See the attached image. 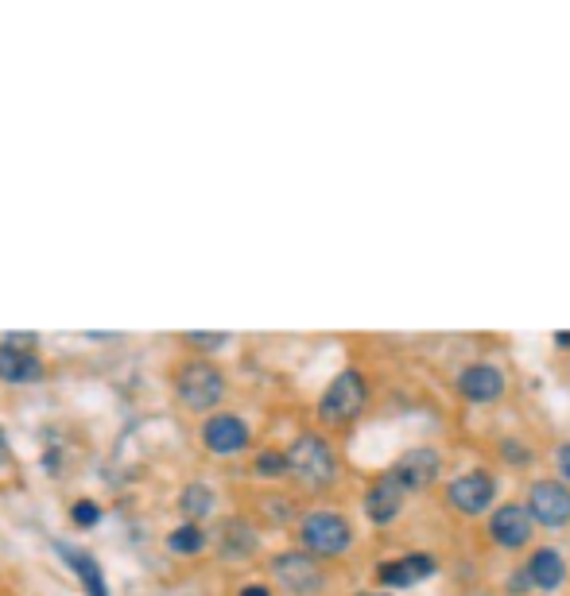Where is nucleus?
<instances>
[{"label": "nucleus", "mask_w": 570, "mask_h": 596, "mask_svg": "<svg viewBox=\"0 0 570 596\" xmlns=\"http://www.w3.org/2000/svg\"><path fill=\"white\" fill-rule=\"evenodd\" d=\"M288 473H295L299 481L311 484V488H326V484L334 481V473H338V458H334V450L326 446V438L303 434L288 450Z\"/></svg>", "instance_id": "nucleus-1"}, {"label": "nucleus", "mask_w": 570, "mask_h": 596, "mask_svg": "<svg viewBox=\"0 0 570 596\" xmlns=\"http://www.w3.org/2000/svg\"><path fill=\"white\" fill-rule=\"evenodd\" d=\"M365 403H369V392H365V380L357 368H346V372H338L334 376V384L323 392V400H318V415H323V423H354L357 415L365 411Z\"/></svg>", "instance_id": "nucleus-2"}, {"label": "nucleus", "mask_w": 570, "mask_h": 596, "mask_svg": "<svg viewBox=\"0 0 570 596\" xmlns=\"http://www.w3.org/2000/svg\"><path fill=\"white\" fill-rule=\"evenodd\" d=\"M299 539H303V547L311 550V554L338 558L349 550L354 531H349V524L338 511H311L303 515V524H299Z\"/></svg>", "instance_id": "nucleus-3"}, {"label": "nucleus", "mask_w": 570, "mask_h": 596, "mask_svg": "<svg viewBox=\"0 0 570 596\" xmlns=\"http://www.w3.org/2000/svg\"><path fill=\"white\" fill-rule=\"evenodd\" d=\"M175 392H179V400L190 411H210L214 403H222L225 380L210 360H190V364L179 368V376H175Z\"/></svg>", "instance_id": "nucleus-4"}, {"label": "nucleus", "mask_w": 570, "mask_h": 596, "mask_svg": "<svg viewBox=\"0 0 570 596\" xmlns=\"http://www.w3.org/2000/svg\"><path fill=\"white\" fill-rule=\"evenodd\" d=\"M528 511L539 527L562 531L570 524V488L559 481H536L528 492Z\"/></svg>", "instance_id": "nucleus-5"}, {"label": "nucleus", "mask_w": 570, "mask_h": 596, "mask_svg": "<svg viewBox=\"0 0 570 596\" xmlns=\"http://www.w3.org/2000/svg\"><path fill=\"white\" fill-rule=\"evenodd\" d=\"M272 577L280 581L288 593H318L323 588V570H318V562H314L311 554H303V550H288V554H276L272 562Z\"/></svg>", "instance_id": "nucleus-6"}, {"label": "nucleus", "mask_w": 570, "mask_h": 596, "mask_svg": "<svg viewBox=\"0 0 570 596\" xmlns=\"http://www.w3.org/2000/svg\"><path fill=\"white\" fill-rule=\"evenodd\" d=\"M438 469H443V458H438V450H427V446H420V450H407L404 458H400L396 465L389 469V473H392V481H396L404 492H423V488H431V484L438 481Z\"/></svg>", "instance_id": "nucleus-7"}, {"label": "nucleus", "mask_w": 570, "mask_h": 596, "mask_svg": "<svg viewBox=\"0 0 570 596\" xmlns=\"http://www.w3.org/2000/svg\"><path fill=\"white\" fill-rule=\"evenodd\" d=\"M493 496H496V484L489 473H462L458 481H450V488H447L450 507L462 515H481L489 504H493Z\"/></svg>", "instance_id": "nucleus-8"}, {"label": "nucleus", "mask_w": 570, "mask_h": 596, "mask_svg": "<svg viewBox=\"0 0 570 596\" xmlns=\"http://www.w3.org/2000/svg\"><path fill=\"white\" fill-rule=\"evenodd\" d=\"M532 527H536V519H532V511L521 504H504L501 511L489 519V535H493V542L504 550L524 547V542L532 539Z\"/></svg>", "instance_id": "nucleus-9"}, {"label": "nucleus", "mask_w": 570, "mask_h": 596, "mask_svg": "<svg viewBox=\"0 0 570 596\" xmlns=\"http://www.w3.org/2000/svg\"><path fill=\"white\" fill-rule=\"evenodd\" d=\"M202 441H206V450L214 453H237L248 446V426L241 423L237 415H214L202 426Z\"/></svg>", "instance_id": "nucleus-10"}, {"label": "nucleus", "mask_w": 570, "mask_h": 596, "mask_svg": "<svg viewBox=\"0 0 570 596\" xmlns=\"http://www.w3.org/2000/svg\"><path fill=\"white\" fill-rule=\"evenodd\" d=\"M458 392H462L470 403H493L496 395L504 392L501 368H493V364H470V368H462V376H458Z\"/></svg>", "instance_id": "nucleus-11"}, {"label": "nucleus", "mask_w": 570, "mask_h": 596, "mask_svg": "<svg viewBox=\"0 0 570 596\" xmlns=\"http://www.w3.org/2000/svg\"><path fill=\"white\" fill-rule=\"evenodd\" d=\"M404 496H407V492L392 481V473H384L369 488V496H365V511H369L372 524H389V519H396L400 507H404Z\"/></svg>", "instance_id": "nucleus-12"}, {"label": "nucleus", "mask_w": 570, "mask_h": 596, "mask_svg": "<svg viewBox=\"0 0 570 596\" xmlns=\"http://www.w3.org/2000/svg\"><path fill=\"white\" fill-rule=\"evenodd\" d=\"M431 573H435L431 554H404L400 562L380 565L377 577L384 581V585H392V588H412V585H420L423 577H431Z\"/></svg>", "instance_id": "nucleus-13"}, {"label": "nucleus", "mask_w": 570, "mask_h": 596, "mask_svg": "<svg viewBox=\"0 0 570 596\" xmlns=\"http://www.w3.org/2000/svg\"><path fill=\"white\" fill-rule=\"evenodd\" d=\"M40 376H43L40 357H32L27 349L0 345V380H4V384H35Z\"/></svg>", "instance_id": "nucleus-14"}, {"label": "nucleus", "mask_w": 570, "mask_h": 596, "mask_svg": "<svg viewBox=\"0 0 570 596\" xmlns=\"http://www.w3.org/2000/svg\"><path fill=\"white\" fill-rule=\"evenodd\" d=\"M562 577H567V565H562V558L555 554V550H536L528 562V581L536 588H544V593H555V588L562 585Z\"/></svg>", "instance_id": "nucleus-15"}, {"label": "nucleus", "mask_w": 570, "mask_h": 596, "mask_svg": "<svg viewBox=\"0 0 570 596\" xmlns=\"http://www.w3.org/2000/svg\"><path fill=\"white\" fill-rule=\"evenodd\" d=\"M58 554H67V562L78 570L82 585L90 588V596H109L105 593V577H101V570H98V562H93V558H86L82 550H75V547H63V542H58Z\"/></svg>", "instance_id": "nucleus-16"}, {"label": "nucleus", "mask_w": 570, "mask_h": 596, "mask_svg": "<svg viewBox=\"0 0 570 596\" xmlns=\"http://www.w3.org/2000/svg\"><path fill=\"white\" fill-rule=\"evenodd\" d=\"M257 550V535L248 531V524H237V519H230L222 531V554L225 558H248Z\"/></svg>", "instance_id": "nucleus-17"}, {"label": "nucleus", "mask_w": 570, "mask_h": 596, "mask_svg": "<svg viewBox=\"0 0 570 596\" xmlns=\"http://www.w3.org/2000/svg\"><path fill=\"white\" fill-rule=\"evenodd\" d=\"M167 547H171L175 554H199V550L206 547V535H202V527L187 524V527H179V531L167 535Z\"/></svg>", "instance_id": "nucleus-18"}, {"label": "nucleus", "mask_w": 570, "mask_h": 596, "mask_svg": "<svg viewBox=\"0 0 570 596\" xmlns=\"http://www.w3.org/2000/svg\"><path fill=\"white\" fill-rule=\"evenodd\" d=\"M182 511L194 515V519H199V515H210L214 511V492H210L206 484H190V488L182 492Z\"/></svg>", "instance_id": "nucleus-19"}, {"label": "nucleus", "mask_w": 570, "mask_h": 596, "mask_svg": "<svg viewBox=\"0 0 570 596\" xmlns=\"http://www.w3.org/2000/svg\"><path fill=\"white\" fill-rule=\"evenodd\" d=\"M257 473H260V476H280V473H288V453H260V458H257Z\"/></svg>", "instance_id": "nucleus-20"}, {"label": "nucleus", "mask_w": 570, "mask_h": 596, "mask_svg": "<svg viewBox=\"0 0 570 596\" xmlns=\"http://www.w3.org/2000/svg\"><path fill=\"white\" fill-rule=\"evenodd\" d=\"M182 341L199 345V349H222V345L230 341V334H187Z\"/></svg>", "instance_id": "nucleus-21"}, {"label": "nucleus", "mask_w": 570, "mask_h": 596, "mask_svg": "<svg viewBox=\"0 0 570 596\" xmlns=\"http://www.w3.org/2000/svg\"><path fill=\"white\" fill-rule=\"evenodd\" d=\"M70 515H75V524H82V527H90V524H98V519H101L98 504H86V499H82V504H75V511H70Z\"/></svg>", "instance_id": "nucleus-22"}, {"label": "nucleus", "mask_w": 570, "mask_h": 596, "mask_svg": "<svg viewBox=\"0 0 570 596\" xmlns=\"http://www.w3.org/2000/svg\"><path fill=\"white\" fill-rule=\"evenodd\" d=\"M555 465H559L562 481L570 484V446H559V453H555Z\"/></svg>", "instance_id": "nucleus-23"}, {"label": "nucleus", "mask_w": 570, "mask_h": 596, "mask_svg": "<svg viewBox=\"0 0 570 596\" xmlns=\"http://www.w3.org/2000/svg\"><path fill=\"white\" fill-rule=\"evenodd\" d=\"M241 596H272V593H268L265 585H245L241 588Z\"/></svg>", "instance_id": "nucleus-24"}, {"label": "nucleus", "mask_w": 570, "mask_h": 596, "mask_svg": "<svg viewBox=\"0 0 570 596\" xmlns=\"http://www.w3.org/2000/svg\"><path fill=\"white\" fill-rule=\"evenodd\" d=\"M0 461H9V441H4V430H0Z\"/></svg>", "instance_id": "nucleus-25"}, {"label": "nucleus", "mask_w": 570, "mask_h": 596, "mask_svg": "<svg viewBox=\"0 0 570 596\" xmlns=\"http://www.w3.org/2000/svg\"><path fill=\"white\" fill-rule=\"evenodd\" d=\"M555 341H559V345H567V349H570V334H559V337H555Z\"/></svg>", "instance_id": "nucleus-26"}, {"label": "nucleus", "mask_w": 570, "mask_h": 596, "mask_svg": "<svg viewBox=\"0 0 570 596\" xmlns=\"http://www.w3.org/2000/svg\"><path fill=\"white\" fill-rule=\"evenodd\" d=\"M377 596H380V593H377Z\"/></svg>", "instance_id": "nucleus-27"}]
</instances>
